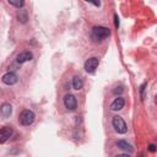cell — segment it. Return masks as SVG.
<instances>
[{
    "label": "cell",
    "instance_id": "obj_14",
    "mask_svg": "<svg viewBox=\"0 0 157 157\" xmlns=\"http://www.w3.org/2000/svg\"><path fill=\"white\" fill-rule=\"evenodd\" d=\"M9 4L12 5V6H16L17 9L22 8V6L25 5V3L22 1V0H9Z\"/></svg>",
    "mask_w": 157,
    "mask_h": 157
},
{
    "label": "cell",
    "instance_id": "obj_8",
    "mask_svg": "<svg viewBox=\"0 0 157 157\" xmlns=\"http://www.w3.org/2000/svg\"><path fill=\"white\" fill-rule=\"evenodd\" d=\"M32 58H33V55H32L31 52H22V53H20L17 55V63L18 64H23V63H26V61L32 60Z\"/></svg>",
    "mask_w": 157,
    "mask_h": 157
},
{
    "label": "cell",
    "instance_id": "obj_1",
    "mask_svg": "<svg viewBox=\"0 0 157 157\" xmlns=\"http://www.w3.org/2000/svg\"><path fill=\"white\" fill-rule=\"evenodd\" d=\"M109 35H111V31L103 26H96V27H93V30H92V37L96 40H102V39L107 38Z\"/></svg>",
    "mask_w": 157,
    "mask_h": 157
},
{
    "label": "cell",
    "instance_id": "obj_10",
    "mask_svg": "<svg viewBox=\"0 0 157 157\" xmlns=\"http://www.w3.org/2000/svg\"><path fill=\"white\" fill-rule=\"evenodd\" d=\"M0 113H1V115H3L4 118L10 117L11 113H12V107H11V104L4 103L1 107H0Z\"/></svg>",
    "mask_w": 157,
    "mask_h": 157
},
{
    "label": "cell",
    "instance_id": "obj_4",
    "mask_svg": "<svg viewBox=\"0 0 157 157\" xmlns=\"http://www.w3.org/2000/svg\"><path fill=\"white\" fill-rule=\"evenodd\" d=\"M98 64H99V59H98V58H96V57L90 58V59H88L86 63H85V70H86L87 72L92 74V72H94V70L97 69Z\"/></svg>",
    "mask_w": 157,
    "mask_h": 157
},
{
    "label": "cell",
    "instance_id": "obj_17",
    "mask_svg": "<svg viewBox=\"0 0 157 157\" xmlns=\"http://www.w3.org/2000/svg\"><path fill=\"white\" fill-rule=\"evenodd\" d=\"M114 20H115V27L118 28V27H119V18H118V15L114 16Z\"/></svg>",
    "mask_w": 157,
    "mask_h": 157
},
{
    "label": "cell",
    "instance_id": "obj_13",
    "mask_svg": "<svg viewBox=\"0 0 157 157\" xmlns=\"http://www.w3.org/2000/svg\"><path fill=\"white\" fill-rule=\"evenodd\" d=\"M17 18H18V21H21V22H26L27 21V11L26 10H18L17 12Z\"/></svg>",
    "mask_w": 157,
    "mask_h": 157
},
{
    "label": "cell",
    "instance_id": "obj_18",
    "mask_svg": "<svg viewBox=\"0 0 157 157\" xmlns=\"http://www.w3.org/2000/svg\"><path fill=\"white\" fill-rule=\"evenodd\" d=\"M115 157H130L129 155H125V153H123V155H118V156H115Z\"/></svg>",
    "mask_w": 157,
    "mask_h": 157
},
{
    "label": "cell",
    "instance_id": "obj_2",
    "mask_svg": "<svg viewBox=\"0 0 157 157\" xmlns=\"http://www.w3.org/2000/svg\"><path fill=\"white\" fill-rule=\"evenodd\" d=\"M35 118H36V115L32 111L25 109V111H22V113L20 114V123H21L22 125H31L32 123L35 121Z\"/></svg>",
    "mask_w": 157,
    "mask_h": 157
},
{
    "label": "cell",
    "instance_id": "obj_6",
    "mask_svg": "<svg viewBox=\"0 0 157 157\" xmlns=\"http://www.w3.org/2000/svg\"><path fill=\"white\" fill-rule=\"evenodd\" d=\"M12 135V128L11 126H4L0 129V144H4L5 141H8Z\"/></svg>",
    "mask_w": 157,
    "mask_h": 157
},
{
    "label": "cell",
    "instance_id": "obj_5",
    "mask_svg": "<svg viewBox=\"0 0 157 157\" xmlns=\"http://www.w3.org/2000/svg\"><path fill=\"white\" fill-rule=\"evenodd\" d=\"M64 104L65 107L69 109V111H74V109H76L77 107V101H76V97L74 96V94H66L64 97Z\"/></svg>",
    "mask_w": 157,
    "mask_h": 157
},
{
    "label": "cell",
    "instance_id": "obj_15",
    "mask_svg": "<svg viewBox=\"0 0 157 157\" xmlns=\"http://www.w3.org/2000/svg\"><path fill=\"white\" fill-rule=\"evenodd\" d=\"M148 151H150V152H155V151H156V145H153V144L148 145Z\"/></svg>",
    "mask_w": 157,
    "mask_h": 157
},
{
    "label": "cell",
    "instance_id": "obj_16",
    "mask_svg": "<svg viewBox=\"0 0 157 157\" xmlns=\"http://www.w3.org/2000/svg\"><path fill=\"white\" fill-rule=\"evenodd\" d=\"M121 92H123V87H117V90L113 91V93H115V94H117V93H121Z\"/></svg>",
    "mask_w": 157,
    "mask_h": 157
},
{
    "label": "cell",
    "instance_id": "obj_12",
    "mask_svg": "<svg viewBox=\"0 0 157 157\" xmlns=\"http://www.w3.org/2000/svg\"><path fill=\"white\" fill-rule=\"evenodd\" d=\"M117 146L119 147V148H121V150H124V151H133V147L128 144L126 141H124V140H119L118 142H117Z\"/></svg>",
    "mask_w": 157,
    "mask_h": 157
},
{
    "label": "cell",
    "instance_id": "obj_3",
    "mask_svg": "<svg viewBox=\"0 0 157 157\" xmlns=\"http://www.w3.org/2000/svg\"><path fill=\"white\" fill-rule=\"evenodd\" d=\"M112 124H113V128L115 129V131H117L118 134H125L126 130H128L125 121L121 117H114L113 120H112Z\"/></svg>",
    "mask_w": 157,
    "mask_h": 157
},
{
    "label": "cell",
    "instance_id": "obj_9",
    "mask_svg": "<svg viewBox=\"0 0 157 157\" xmlns=\"http://www.w3.org/2000/svg\"><path fill=\"white\" fill-rule=\"evenodd\" d=\"M124 104H125L124 98L118 97V98H115V99L112 102L111 109H112V111H120V109H123V107H124Z\"/></svg>",
    "mask_w": 157,
    "mask_h": 157
},
{
    "label": "cell",
    "instance_id": "obj_11",
    "mask_svg": "<svg viewBox=\"0 0 157 157\" xmlns=\"http://www.w3.org/2000/svg\"><path fill=\"white\" fill-rule=\"evenodd\" d=\"M82 86H84V81H82V79H81L80 76H74V79H72V87L75 88V90H81L82 88Z\"/></svg>",
    "mask_w": 157,
    "mask_h": 157
},
{
    "label": "cell",
    "instance_id": "obj_7",
    "mask_svg": "<svg viewBox=\"0 0 157 157\" xmlns=\"http://www.w3.org/2000/svg\"><path fill=\"white\" fill-rule=\"evenodd\" d=\"M1 80H3V82H4L5 85H9V86L15 85L17 81H18V79H17V76H16V74H13V72H6L5 75H3Z\"/></svg>",
    "mask_w": 157,
    "mask_h": 157
}]
</instances>
